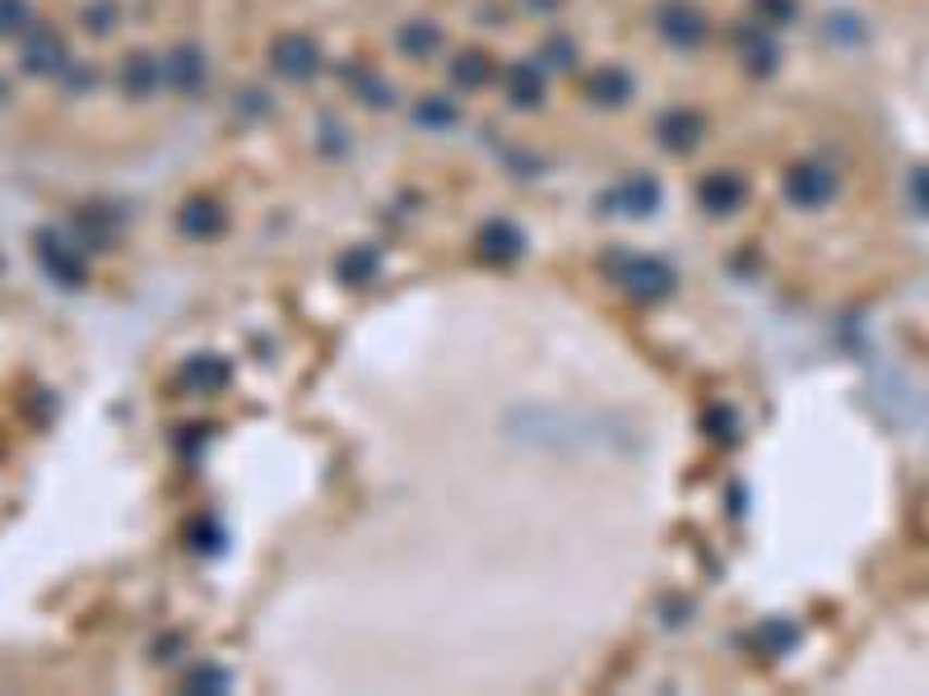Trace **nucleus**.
<instances>
[{"label": "nucleus", "instance_id": "1", "mask_svg": "<svg viewBox=\"0 0 929 696\" xmlns=\"http://www.w3.org/2000/svg\"><path fill=\"white\" fill-rule=\"evenodd\" d=\"M20 14H24L20 0H0V33L14 28V20H20Z\"/></svg>", "mask_w": 929, "mask_h": 696}]
</instances>
